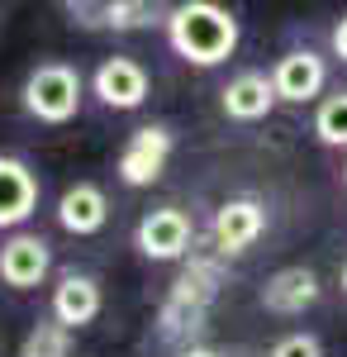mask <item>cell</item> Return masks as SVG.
I'll return each mask as SVG.
<instances>
[{"instance_id": "cell-1", "label": "cell", "mask_w": 347, "mask_h": 357, "mask_svg": "<svg viewBox=\"0 0 347 357\" xmlns=\"http://www.w3.org/2000/svg\"><path fill=\"white\" fill-rule=\"evenodd\" d=\"M167 43L171 53L186 57L190 67H219L229 62L233 48H238L242 29H238V15L214 5V0H181L167 10Z\"/></svg>"}, {"instance_id": "cell-2", "label": "cell", "mask_w": 347, "mask_h": 357, "mask_svg": "<svg viewBox=\"0 0 347 357\" xmlns=\"http://www.w3.org/2000/svg\"><path fill=\"white\" fill-rule=\"evenodd\" d=\"M219 286H224V272H219V262L214 257H190L181 276L171 281V291H167V301H162V338H186L190 329H200L205 324V314H210V301L219 296Z\"/></svg>"}, {"instance_id": "cell-3", "label": "cell", "mask_w": 347, "mask_h": 357, "mask_svg": "<svg viewBox=\"0 0 347 357\" xmlns=\"http://www.w3.org/2000/svg\"><path fill=\"white\" fill-rule=\"evenodd\" d=\"M81 91H86V82L72 62H38L24 77L20 96H24V110L38 124H67L81 110Z\"/></svg>"}, {"instance_id": "cell-4", "label": "cell", "mask_w": 347, "mask_h": 357, "mask_svg": "<svg viewBox=\"0 0 347 357\" xmlns=\"http://www.w3.org/2000/svg\"><path fill=\"white\" fill-rule=\"evenodd\" d=\"M134 243L143 257H153V262H181L195 243V224H190L186 210H176V205H162V210H148L134 229Z\"/></svg>"}, {"instance_id": "cell-5", "label": "cell", "mask_w": 347, "mask_h": 357, "mask_svg": "<svg viewBox=\"0 0 347 357\" xmlns=\"http://www.w3.org/2000/svg\"><path fill=\"white\" fill-rule=\"evenodd\" d=\"M214 252L219 257H233V252H247L267 234V205L252 200V195H233L214 210Z\"/></svg>"}, {"instance_id": "cell-6", "label": "cell", "mask_w": 347, "mask_h": 357, "mask_svg": "<svg viewBox=\"0 0 347 357\" xmlns=\"http://www.w3.org/2000/svg\"><path fill=\"white\" fill-rule=\"evenodd\" d=\"M171 162V129H162V124H143L129 134L124 143V153H119V181L124 186H153L162 172Z\"/></svg>"}, {"instance_id": "cell-7", "label": "cell", "mask_w": 347, "mask_h": 357, "mask_svg": "<svg viewBox=\"0 0 347 357\" xmlns=\"http://www.w3.org/2000/svg\"><path fill=\"white\" fill-rule=\"evenodd\" d=\"M53 272V248L43 234H15L0 243V281L15 291H33Z\"/></svg>"}, {"instance_id": "cell-8", "label": "cell", "mask_w": 347, "mask_h": 357, "mask_svg": "<svg viewBox=\"0 0 347 357\" xmlns=\"http://www.w3.org/2000/svg\"><path fill=\"white\" fill-rule=\"evenodd\" d=\"M323 82H328V67H323V57L314 48H291V53L276 57V67H271L276 100H286V105H309L323 91Z\"/></svg>"}, {"instance_id": "cell-9", "label": "cell", "mask_w": 347, "mask_h": 357, "mask_svg": "<svg viewBox=\"0 0 347 357\" xmlns=\"http://www.w3.org/2000/svg\"><path fill=\"white\" fill-rule=\"evenodd\" d=\"M91 91L109 110H138L148 100V72L134 57H105L95 67V77H91Z\"/></svg>"}, {"instance_id": "cell-10", "label": "cell", "mask_w": 347, "mask_h": 357, "mask_svg": "<svg viewBox=\"0 0 347 357\" xmlns=\"http://www.w3.org/2000/svg\"><path fill=\"white\" fill-rule=\"evenodd\" d=\"M38 172L24 162V158H10L0 153V229H20V224L38 210Z\"/></svg>"}, {"instance_id": "cell-11", "label": "cell", "mask_w": 347, "mask_h": 357, "mask_svg": "<svg viewBox=\"0 0 347 357\" xmlns=\"http://www.w3.org/2000/svg\"><path fill=\"white\" fill-rule=\"evenodd\" d=\"M100 281L91 272H62V281L53 286V319L62 329H86L100 319Z\"/></svg>"}, {"instance_id": "cell-12", "label": "cell", "mask_w": 347, "mask_h": 357, "mask_svg": "<svg viewBox=\"0 0 347 357\" xmlns=\"http://www.w3.org/2000/svg\"><path fill=\"white\" fill-rule=\"evenodd\" d=\"M219 105L229 119H238V124H257V119H267L276 110V86H271V72H257V67H247L238 72L233 82L219 91Z\"/></svg>"}, {"instance_id": "cell-13", "label": "cell", "mask_w": 347, "mask_h": 357, "mask_svg": "<svg viewBox=\"0 0 347 357\" xmlns=\"http://www.w3.org/2000/svg\"><path fill=\"white\" fill-rule=\"evenodd\" d=\"M319 301V272L314 267H281L262 286V305L271 314H304Z\"/></svg>"}, {"instance_id": "cell-14", "label": "cell", "mask_w": 347, "mask_h": 357, "mask_svg": "<svg viewBox=\"0 0 347 357\" xmlns=\"http://www.w3.org/2000/svg\"><path fill=\"white\" fill-rule=\"evenodd\" d=\"M105 220H109V200L95 181H77V186H67L62 200H57V224H62L67 234H77V238L100 234Z\"/></svg>"}, {"instance_id": "cell-15", "label": "cell", "mask_w": 347, "mask_h": 357, "mask_svg": "<svg viewBox=\"0 0 347 357\" xmlns=\"http://www.w3.org/2000/svg\"><path fill=\"white\" fill-rule=\"evenodd\" d=\"M72 24H86V29H114V33H129V29H143V24H157V10L143 5V0H105V5H67Z\"/></svg>"}, {"instance_id": "cell-16", "label": "cell", "mask_w": 347, "mask_h": 357, "mask_svg": "<svg viewBox=\"0 0 347 357\" xmlns=\"http://www.w3.org/2000/svg\"><path fill=\"white\" fill-rule=\"evenodd\" d=\"M314 138H319L323 148H347V86L319 100V110H314Z\"/></svg>"}, {"instance_id": "cell-17", "label": "cell", "mask_w": 347, "mask_h": 357, "mask_svg": "<svg viewBox=\"0 0 347 357\" xmlns=\"http://www.w3.org/2000/svg\"><path fill=\"white\" fill-rule=\"evenodd\" d=\"M20 357H72V329H62L57 319L33 324L24 348H20Z\"/></svg>"}, {"instance_id": "cell-18", "label": "cell", "mask_w": 347, "mask_h": 357, "mask_svg": "<svg viewBox=\"0 0 347 357\" xmlns=\"http://www.w3.org/2000/svg\"><path fill=\"white\" fill-rule=\"evenodd\" d=\"M271 357H323V343L314 333H286V338H276Z\"/></svg>"}, {"instance_id": "cell-19", "label": "cell", "mask_w": 347, "mask_h": 357, "mask_svg": "<svg viewBox=\"0 0 347 357\" xmlns=\"http://www.w3.org/2000/svg\"><path fill=\"white\" fill-rule=\"evenodd\" d=\"M333 53H338V57L347 62V15L338 20V24H333Z\"/></svg>"}, {"instance_id": "cell-20", "label": "cell", "mask_w": 347, "mask_h": 357, "mask_svg": "<svg viewBox=\"0 0 347 357\" xmlns=\"http://www.w3.org/2000/svg\"><path fill=\"white\" fill-rule=\"evenodd\" d=\"M176 357H224V353H214V348H200V343H190V348H181Z\"/></svg>"}, {"instance_id": "cell-21", "label": "cell", "mask_w": 347, "mask_h": 357, "mask_svg": "<svg viewBox=\"0 0 347 357\" xmlns=\"http://www.w3.org/2000/svg\"><path fill=\"white\" fill-rule=\"evenodd\" d=\"M343 296H347V262H343Z\"/></svg>"}, {"instance_id": "cell-22", "label": "cell", "mask_w": 347, "mask_h": 357, "mask_svg": "<svg viewBox=\"0 0 347 357\" xmlns=\"http://www.w3.org/2000/svg\"><path fill=\"white\" fill-rule=\"evenodd\" d=\"M343 181H347V167H343Z\"/></svg>"}]
</instances>
